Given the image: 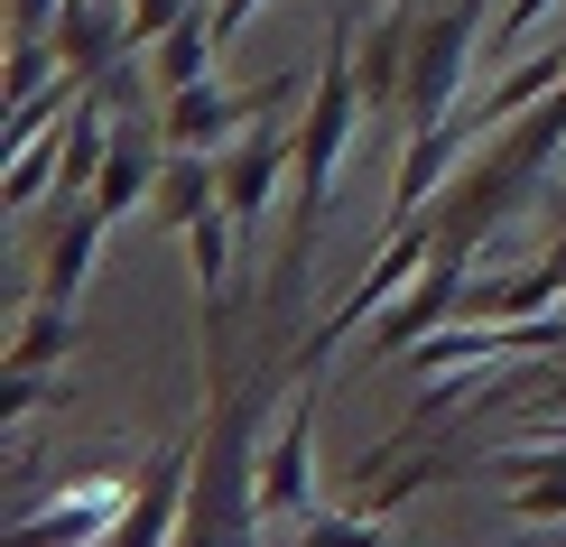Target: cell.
<instances>
[{"label":"cell","instance_id":"52a82bcc","mask_svg":"<svg viewBox=\"0 0 566 547\" xmlns=\"http://www.w3.org/2000/svg\"><path fill=\"white\" fill-rule=\"evenodd\" d=\"M289 168H297V122H261L251 139L223 149V204L242 223V242H261V213L289 196Z\"/></svg>","mask_w":566,"mask_h":547},{"label":"cell","instance_id":"277c9868","mask_svg":"<svg viewBox=\"0 0 566 547\" xmlns=\"http://www.w3.org/2000/svg\"><path fill=\"white\" fill-rule=\"evenodd\" d=\"M492 139V122H483V103H455L446 122H428V130H409V149H399V177H390V213H381V232L390 223H409L418 204H437L446 196V177L464 168Z\"/></svg>","mask_w":566,"mask_h":547},{"label":"cell","instance_id":"7a4b0ae2","mask_svg":"<svg viewBox=\"0 0 566 547\" xmlns=\"http://www.w3.org/2000/svg\"><path fill=\"white\" fill-rule=\"evenodd\" d=\"M492 10H502V0H437V10H418L399 130H428V122H446V112L464 103V75H474V46H483V29H492Z\"/></svg>","mask_w":566,"mask_h":547},{"label":"cell","instance_id":"9a60e30c","mask_svg":"<svg viewBox=\"0 0 566 547\" xmlns=\"http://www.w3.org/2000/svg\"><path fill=\"white\" fill-rule=\"evenodd\" d=\"M557 84H566V46H538V56H521L502 84H483L474 103H483V122L502 130V122H521V112L538 103V93H557Z\"/></svg>","mask_w":566,"mask_h":547},{"label":"cell","instance_id":"5bb4252c","mask_svg":"<svg viewBox=\"0 0 566 547\" xmlns=\"http://www.w3.org/2000/svg\"><path fill=\"white\" fill-rule=\"evenodd\" d=\"M122 502H130V492L75 483L65 502H46L38 519H19V529H38V538H103V547H112V529H122Z\"/></svg>","mask_w":566,"mask_h":547},{"label":"cell","instance_id":"7c38bea8","mask_svg":"<svg viewBox=\"0 0 566 547\" xmlns=\"http://www.w3.org/2000/svg\"><path fill=\"white\" fill-rule=\"evenodd\" d=\"M130 56V29H122V0H65L56 10V65L84 84H103L112 65Z\"/></svg>","mask_w":566,"mask_h":547},{"label":"cell","instance_id":"ac0fdd59","mask_svg":"<svg viewBox=\"0 0 566 547\" xmlns=\"http://www.w3.org/2000/svg\"><path fill=\"white\" fill-rule=\"evenodd\" d=\"M46 399H56V390H46V371H29V362H10V390H0V409H10V418H38Z\"/></svg>","mask_w":566,"mask_h":547},{"label":"cell","instance_id":"8fae6325","mask_svg":"<svg viewBox=\"0 0 566 547\" xmlns=\"http://www.w3.org/2000/svg\"><path fill=\"white\" fill-rule=\"evenodd\" d=\"M409 29H418L409 0H381V19L353 38V65H363V103H371V122H399V93H409Z\"/></svg>","mask_w":566,"mask_h":547},{"label":"cell","instance_id":"e0dca14e","mask_svg":"<svg viewBox=\"0 0 566 547\" xmlns=\"http://www.w3.org/2000/svg\"><path fill=\"white\" fill-rule=\"evenodd\" d=\"M56 10L65 0H10V46H56Z\"/></svg>","mask_w":566,"mask_h":547},{"label":"cell","instance_id":"9c48e42d","mask_svg":"<svg viewBox=\"0 0 566 547\" xmlns=\"http://www.w3.org/2000/svg\"><path fill=\"white\" fill-rule=\"evenodd\" d=\"M103 232H112V213L103 204H65V213H46V260H38V297L46 306H75L84 297V278H93V260H103Z\"/></svg>","mask_w":566,"mask_h":547},{"label":"cell","instance_id":"4fadbf2b","mask_svg":"<svg viewBox=\"0 0 566 547\" xmlns=\"http://www.w3.org/2000/svg\"><path fill=\"white\" fill-rule=\"evenodd\" d=\"M214 46H223V38H214V0H196L168 38L149 46V75L168 84V93H177V84H205V75H214Z\"/></svg>","mask_w":566,"mask_h":547},{"label":"cell","instance_id":"6da1fadb","mask_svg":"<svg viewBox=\"0 0 566 547\" xmlns=\"http://www.w3.org/2000/svg\"><path fill=\"white\" fill-rule=\"evenodd\" d=\"M363 122H371V103H363V65H353V29H335V56L316 65V84H306V112H297L289 242H279V270H270L261 325H279V316L306 297V270H316V232H325V204H335V168H344V149H353V130H363Z\"/></svg>","mask_w":566,"mask_h":547},{"label":"cell","instance_id":"5b68a950","mask_svg":"<svg viewBox=\"0 0 566 547\" xmlns=\"http://www.w3.org/2000/svg\"><path fill=\"white\" fill-rule=\"evenodd\" d=\"M464 270H474L464 251H428V270H418L409 288H399L381 316H371L363 362H399V353H409V344H428L437 325H455V316H464Z\"/></svg>","mask_w":566,"mask_h":547},{"label":"cell","instance_id":"ba28073f","mask_svg":"<svg viewBox=\"0 0 566 547\" xmlns=\"http://www.w3.org/2000/svg\"><path fill=\"white\" fill-rule=\"evenodd\" d=\"M186 492H196V427H186L177 445H158L149 473L130 483L122 502V529H112V547H168L186 529Z\"/></svg>","mask_w":566,"mask_h":547},{"label":"cell","instance_id":"3957f363","mask_svg":"<svg viewBox=\"0 0 566 547\" xmlns=\"http://www.w3.org/2000/svg\"><path fill=\"white\" fill-rule=\"evenodd\" d=\"M297 103V75H270V84H177L168 112H158V130H168V149H223L242 122H261V112H289Z\"/></svg>","mask_w":566,"mask_h":547},{"label":"cell","instance_id":"2e32d148","mask_svg":"<svg viewBox=\"0 0 566 547\" xmlns=\"http://www.w3.org/2000/svg\"><path fill=\"white\" fill-rule=\"evenodd\" d=\"M65 335H75V306H46V297H29V306H19V335H10V362L56 371V362H65Z\"/></svg>","mask_w":566,"mask_h":547},{"label":"cell","instance_id":"30bf717a","mask_svg":"<svg viewBox=\"0 0 566 547\" xmlns=\"http://www.w3.org/2000/svg\"><path fill=\"white\" fill-rule=\"evenodd\" d=\"M158 177H168V130L158 122H112V158H103V177H93V204L122 223V213H139L158 196Z\"/></svg>","mask_w":566,"mask_h":547},{"label":"cell","instance_id":"8992f818","mask_svg":"<svg viewBox=\"0 0 566 547\" xmlns=\"http://www.w3.org/2000/svg\"><path fill=\"white\" fill-rule=\"evenodd\" d=\"M316 418H325V371H297V399L279 418V445L261 455V529L270 519H297L316 502Z\"/></svg>","mask_w":566,"mask_h":547},{"label":"cell","instance_id":"d6986e66","mask_svg":"<svg viewBox=\"0 0 566 547\" xmlns=\"http://www.w3.org/2000/svg\"><path fill=\"white\" fill-rule=\"evenodd\" d=\"M251 19H261V0H214V38L232 46V38H242L251 29Z\"/></svg>","mask_w":566,"mask_h":547}]
</instances>
